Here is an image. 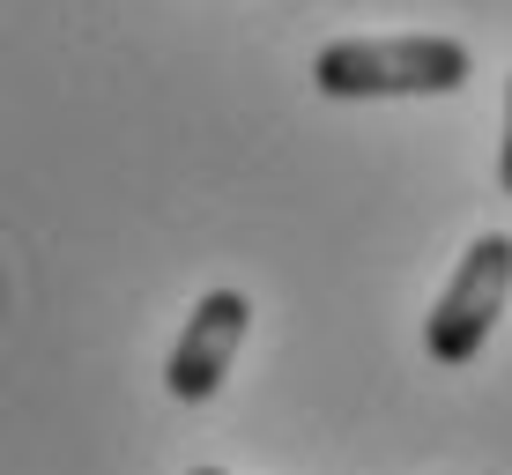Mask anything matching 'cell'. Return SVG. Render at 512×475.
I'll use <instances>...</instances> for the list:
<instances>
[{
    "instance_id": "obj_1",
    "label": "cell",
    "mask_w": 512,
    "mask_h": 475,
    "mask_svg": "<svg viewBox=\"0 0 512 475\" xmlns=\"http://www.w3.org/2000/svg\"><path fill=\"white\" fill-rule=\"evenodd\" d=\"M475 75L461 38H334L312 60V90L334 104L364 97H453Z\"/></svg>"
},
{
    "instance_id": "obj_2",
    "label": "cell",
    "mask_w": 512,
    "mask_h": 475,
    "mask_svg": "<svg viewBox=\"0 0 512 475\" xmlns=\"http://www.w3.org/2000/svg\"><path fill=\"white\" fill-rule=\"evenodd\" d=\"M512 297V238L505 231H483L461 253V268H453V283L438 290V305L423 312V357L446 364V372H461V364L483 357L490 327H498Z\"/></svg>"
},
{
    "instance_id": "obj_3",
    "label": "cell",
    "mask_w": 512,
    "mask_h": 475,
    "mask_svg": "<svg viewBox=\"0 0 512 475\" xmlns=\"http://www.w3.org/2000/svg\"><path fill=\"white\" fill-rule=\"evenodd\" d=\"M245 327H253V297H245V290H208L201 305L186 312V334L171 342V357H164L171 401H208V394H216L223 372H231L238 349H245Z\"/></svg>"
},
{
    "instance_id": "obj_4",
    "label": "cell",
    "mask_w": 512,
    "mask_h": 475,
    "mask_svg": "<svg viewBox=\"0 0 512 475\" xmlns=\"http://www.w3.org/2000/svg\"><path fill=\"white\" fill-rule=\"evenodd\" d=\"M498 186L512 193V82H505V142H498Z\"/></svg>"
},
{
    "instance_id": "obj_5",
    "label": "cell",
    "mask_w": 512,
    "mask_h": 475,
    "mask_svg": "<svg viewBox=\"0 0 512 475\" xmlns=\"http://www.w3.org/2000/svg\"><path fill=\"white\" fill-rule=\"evenodd\" d=\"M186 475H223V468H186Z\"/></svg>"
}]
</instances>
